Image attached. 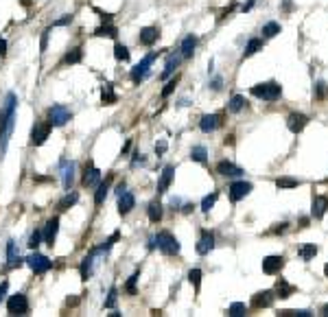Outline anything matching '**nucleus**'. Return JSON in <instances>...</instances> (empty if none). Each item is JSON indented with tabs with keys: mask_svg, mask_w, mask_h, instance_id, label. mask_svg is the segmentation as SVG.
I'll return each mask as SVG.
<instances>
[{
	"mask_svg": "<svg viewBox=\"0 0 328 317\" xmlns=\"http://www.w3.org/2000/svg\"><path fill=\"white\" fill-rule=\"evenodd\" d=\"M190 160H192V162L206 164V162H208V149H206V147H201V145L192 147V149H190Z\"/></svg>",
	"mask_w": 328,
	"mask_h": 317,
	"instance_id": "2f4dec72",
	"label": "nucleus"
},
{
	"mask_svg": "<svg viewBox=\"0 0 328 317\" xmlns=\"http://www.w3.org/2000/svg\"><path fill=\"white\" fill-rule=\"evenodd\" d=\"M217 199H219V193H217V190H214V193H210V195H206V197H204V201H201V210H204L206 215H208V212L214 208Z\"/></svg>",
	"mask_w": 328,
	"mask_h": 317,
	"instance_id": "c9c22d12",
	"label": "nucleus"
},
{
	"mask_svg": "<svg viewBox=\"0 0 328 317\" xmlns=\"http://www.w3.org/2000/svg\"><path fill=\"white\" fill-rule=\"evenodd\" d=\"M280 33V24L278 22H267L265 27H262V35L265 37H276Z\"/></svg>",
	"mask_w": 328,
	"mask_h": 317,
	"instance_id": "79ce46f5",
	"label": "nucleus"
},
{
	"mask_svg": "<svg viewBox=\"0 0 328 317\" xmlns=\"http://www.w3.org/2000/svg\"><path fill=\"white\" fill-rule=\"evenodd\" d=\"M59 173H61V184L64 190H72V182H74V162L72 160H59Z\"/></svg>",
	"mask_w": 328,
	"mask_h": 317,
	"instance_id": "1a4fd4ad",
	"label": "nucleus"
},
{
	"mask_svg": "<svg viewBox=\"0 0 328 317\" xmlns=\"http://www.w3.org/2000/svg\"><path fill=\"white\" fill-rule=\"evenodd\" d=\"M326 97H328V85H326V81H317V85H315V99L324 101Z\"/></svg>",
	"mask_w": 328,
	"mask_h": 317,
	"instance_id": "37998d69",
	"label": "nucleus"
},
{
	"mask_svg": "<svg viewBox=\"0 0 328 317\" xmlns=\"http://www.w3.org/2000/svg\"><path fill=\"white\" fill-rule=\"evenodd\" d=\"M324 273H326V278H328V263H326V267H324Z\"/></svg>",
	"mask_w": 328,
	"mask_h": 317,
	"instance_id": "338daca9",
	"label": "nucleus"
},
{
	"mask_svg": "<svg viewBox=\"0 0 328 317\" xmlns=\"http://www.w3.org/2000/svg\"><path fill=\"white\" fill-rule=\"evenodd\" d=\"M136 280H138V271H136L134 276L127 280V284H125V291H127V293H131V295L136 293Z\"/></svg>",
	"mask_w": 328,
	"mask_h": 317,
	"instance_id": "3c124183",
	"label": "nucleus"
},
{
	"mask_svg": "<svg viewBox=\"0 0 328 317\" xmlns=\"http://www.w3.org/2000/svg\"><path fill=\"white\" fill-rule=\"evenodd\" d=\"M26 265L31 267V271L35 273V276H44V273L48 271V269L52 267V260L48 258V256L44 254H37V251H33V254L26 258Z\"/></svg>",
	"mask_w": 328,
	"mask_h": 317,
	"instance_id": "423d86ee",
	"label": "nucleus"
},
{
	"mask_svg": "<svg viewBox=\"0 0 328 317\" xmlns=\"http://www.w3.org/2000/svg\"><path fill=\"white\" fill-rule=\"evenodd\" d=\"M217 173L223 177H241L243 175V168L236 167V164H232L230 160H221V162L217 164Z\"/></svg>",
	"mask_w": 328,
	"mask_h": 317,
	"instance_id": "aec40b11",
	"label": "nucleus"
},
{
	"mask_svg": "<svg viewBox=\"0 0 328 317\" xmlns=\"http://www.w3.org/2000/svg\"><path fill=\"white\" fill-rule=\"evenodd\" d=\"M306 125H309V116L300 114V112H293V114L287 116V127H289V132L300 133L302 129L306 127Z\"/></svg>",
	"mask_w": 328,
	"mask_h": 317,
	"instance_id": "f3484780",
	"label": "nucleus"
},
{
	"mask_svg": "<svg viewBox=\"0 0 328 317\" xmlns=\"http://www.w3.org/2000/svg\"><path fill=\"white\" fill-rule=\"evenodd\" d=\"M221 125H223V116L221 114H206V116H201V120H199V129L204 133L214 132V129H219Z\"/></svg>",
	"mask_w": 328,
	"mask_h": 317,
	"instance_id": "2eb2a0df",
	"label": "nucleus"
},
{
	"mask_svg": "<svg viewBox=\"0 0 328 317\" xmlns=\"http://www.w3.org/2000/svg\"><path fill=\"white\" fill-rule=\"evenodd\" d=\"M112 173H109L105 180H101L99 182V186H96V193H94V206H101V203L105 201V197H107V193H109V186H112Z\"/></svg>",
	"mask_w": 328,
	"mask_h": 317,
	"instance_id": "412c9836",
	"label": "nucleus"
},
{
	"mask_svg": "<svg viewBox=\"0 0 328 317\" xmlns=\"http://www.w3.org/2000/svg\"><path fill=\"white\" fill-rule=\"evenodd\" d=\"M252 188L254 186L249 184V182H232L230 184V188H227V195H230V201H241V199H245L249 193H252Z\"/></svg>",
	"mask_w": 328,
	"mask_h": 317,
	"instance_id": "9b49d317",
	"label": "nucleus"
},
{
	"mask_svg": "<svg viewBox=\"0 0 328 317\" xmlns=\"http://www.w3.org/2000/svg\"><path fill=\"white\" fill-rule=\"evenodd\" d=\"M70 118H72V114H70V110L66 105L48 107V123H51V127H64Z\"/></svg>",
	"mask_w": 328,
	"mask_h": 317,
	"instance_id": "6e6552de",
	"label": "nucleus"
},
{
	"mask_svg": "<svg viewBox=\"0 0 328 317\" xmlns=\"http://www.w3.org/2000/svg\"><path fill=\"white\" fill-rule=\"evenodd\" d=\"M116 302H118V289H116V284H112L107 298H105V308H116Z\"/></svg>",
	"mask_w": 328,
	"mask_h": 317,
	"instance_id": "58836bf2",
	"label": "nucleus"
},
{
	"mask_svg": "<svg viewBox=\"0 0 328 317\" xmlns=\"http://www.w3.org/2000/svg\"><path fill=\"white\" fill-rule=\"evenodd\" d=\"M315 254H317V247H315V245H311V243H309V245H304V247H302V250H300V256H302V260H311Z\"/></svg>",
	"mask_w": 328,
	"mask_h": 317,
	"instance_id": "a18cd8bd",
	"label": "nucleus"
},
{
	"mask_svg": "<svg viewBox=\"0 0 328 317\" xmlns=\"http://www.w3.org/2000/svg\"><path fill=\"white\" fill-rule=\"evenodd\" d=\"M48 136H51V123H35L31 129V145L42 147L48 140Z\"/></svg>",
	"mask_w": 328,
	"mask_h": 317,
	"instance_id": "9d476101",
	"label": "nucleus"
},
{
	"mask_svg": "<svg viewBox=\"0 0 328 317\" xmlns=\"http://www.w3.org/2000/svg\"><path fill=\"white\" fill-rule=\"evenodd\" d=\"M245 313H247V306H245L243 302H234L227 308V315L230 317H241V315H245Z\"/></svg>",
	"mask_w": 328,
	"mask_h": 317,
	"instance_id": "a19ab883",
	"label": "nucleus"
},
{
	"mask_svg": "<svg viewBox=\"0 0 328 317\" xmlns=\"http://www.w3.org/2000/svg\"><path fill=\"white\" fill-rule=\"evenodd\" d=\"M195 250L199 256H206L214 250V234L210 232V230H201L199 232V241H197Z\"/></svg>",
	"mask_w": 328,
	"mask_h": 317,
	"instance_id": "f8f14e48",
	"label": "nucleus"
},
{
	"mask_svg": "<svg viewBox=\"0 0 328 317\" xmlns=\"http://www.w3.org/2000/svg\"><path fill=\"white\" fill-rule=\"evenodd\" d=\"M157 37H160V31H157L155 27H144V29H140L138 42L142 46H153L157 42Z\"/></svg>",
	"mask_w": 328,
	"mask_h": 317,
	"instance_id": "4be33fe9",
	"label": "nucleus"
},
{
	"mask_svg": "<svg viewBox=\"0 0 328 317\" xmlns=\"http://www.w3.org/2000/svg\"><path fill=\"white\" fill-rule=\"evenodd\" d=\"M20 2H22V5H24V7H29V5H31L29 0H20Z\"/></svg>",
	"mask_w": 328,
	"mask_h": 317,
	"instance_id": "69168bd1",
	"label": "nucleus"
},
{
	"mask_svg": "<svg viewBox=\"0 0 328 317\" xmlns=\"http://www.w3.org/2000/svg\"><path fill=\"white\" fill-rule=\"evenodd\" d=\"M282 267H284L282 256H267V258H262V271H265L267 276H276V273H280V269Z\"/></svg>",
	"mask_w": 328,
	"mask_h": 317,
	"instance_id": "dca6fc26",
	"label": "nucleus"
},
{
	"mask_svg": "<svg viewBox=\"0 0 328 317\" xmlns=\"http://www.w3.org/2000/svg\"><path fill=\"white\" fill-rule=\"evenodd\" d=\"M118 238H121V232H118V230H116V232H114V234H112V236H109V238H107V241H105V243H103V245H101V247H103V251H105V254H107V251H109V250H112V247H114V243H116V241H118Z\"/></svg>",
	"mask_w": 328,
	"mask_h": 317,
	"instance_id": "09e8293b",
	"label": "nucleus"
},
{
	"mask_svg": "<svg viewBox=\"0 0 328 317\" xmlns=\"http://www.w3.org/2000/svg\"><path fill=\"white\" fill-rule=\"evenodd\" d=\"M81 59H83V49H81V46H77V49H72L70 53H66V57L61 59V64H64V66H66V64H70V66H72V64H79Z\"/></svg>",
	"mask_w": 328,
	"mask_h": 317,
	"instance_id": "72a5a7b5",
	"label": "nucleus"
},
{
	"mask_svg": "<svg viewBox=\"0 0 328 317\" xmlns=\"http://www.w3.org/2000/svg\"><path fill=\"white\" fill-rule=\"evenodd\" d=\"M48 33H51V29H46V31L42 33V42H39V53H46V49H48Z\"/></svg>",
	"mask_w": 328,
	"mask_h": 317,
	"instance_id": "603ef678",
	"label": "nucleus"
},
{
	"mask_svg": "<svg viewBox=\"0 0 328 317\" xmlns=\"http://www.w3.org/2000/svg\"><path fill=\"white\" fill-rule=\"evenodd\" d=\"M39 243H42V230H35V232L31 234V238H29V247L31 250H37Z\"/></svg>",
	"mask_w": 328,
	"mask_h": 317,
	"instance_id": "de8ad7c7",
	"label": "nucleus"
},
{
	"mask_svg": "<svg viewBox=\"0 0 328 317\" xmlns=\"http://www.w3.org/2000/svg\"><path fill=\"white\" fill-rule=\"evenodd\" d=\"M177 81H179V77H173L171 81H166V85L162 88V99H166V97H171V94H173V90H175V85H177Z\"/></svg>",
	"mask_w": 328,
	"mask_h": 317,
	"instance_id": "49530a36",
	"label": "nucleus"
},
{
	"mask_svg": "<svg viewBox=\"0 0 328 317\" xmlns=\"http://www.w3.org/2000/svg\"><path fill=\"white\" fill-rule=\"evenodd\" d=\"M225 145H234V136H227L225 138Z\"/></svg>",
	"mask_w": 328,
	"mask_h": 317,
	"instance_id": "e2e57ef3",
	"label": "nucleus"
},
{
	"mask_svg": "<svg viewBox=\"0 0 328 317\" xmlns=\"http://www.w3.org/2000/svg\"><path fill=\"white\" fill-rule=\"evenodd\" d=\"M57 232H59V217H52V219L46 221V225H44V230H42V238L48 247L55 245Z\"/></svg>",
	"mask_w": 328,
	"mask_h": 317,
	"instance_id": "ddd939ff",
	"label": "nucleus"
},
{
	"mask_svg": "<svg viewBox=\"0 0 328 317\" xmlns=\"http://www.w3.org/2000/svg\"><path fill=\"white\" fill-rule=\"evenodd\" d=\"M144 162H147V158H144V155L142 153H134V158H131V167H138V164H144Z\"/></svg>",
	"mask_w": 328,
	"mask_h": 317,
	"instance_id": "5fc2aeb1",
	"label": "nucleus"
},
{
	"mask_svg": "<svg viewBox=\"0 0 328 317\" xmlns=\"http://www.w3.org/2000/svg\"><path fill=\"white\" fill-rule=\"evenodd\" d=\"M182 59H184V57H182V53H171L169 57H166V66H164V70L160 72V79H162V81H166V79H169V77L173 75V72L179 68Z\"/></svg>",
	"mask_w": 328,
	"mask_h": 317,
	"instance_id": "a211bd4d",
	"label": "nucleus"
},
{
	"mask_svg": "<svg viewBox=\"0 0 328 317\" xmlns=\"http://www.w3.org/2000/svg\"><path fill=\"white\" fill-rule=\"evenodd\" d=\"M7 55V40H0V57Z\"/></svg>",
	"mask_w": 328,
	"mask_h": 317,
	"instance_id": "bf43d9fd",
	"label": "nucleus"
},
{
	"mask_svg": "<svg viewBox=\"0 0 328 317\" xmlns=\"http://www.w3.org/2000/svg\"><path fill=\"white\" fill-rule=\"evenodd\" d=\"M155 57H157V53H149L147 57L142 59V62H138L134 68H131V72H129V79L134 81L136 85H138L140 81H144V77L149 75V68H151V64L155 62Z\"/></svg>",
	"mask_w": 328,
	"mask_h": 317,
	"instance_id": "39448f33",
	"label": "nucleus"
},
{
	"mask_svg": "<svg viewBox=\"0 0 328 317\" xmlns=\"http://www.w3.org/2000/svg\"><path fill=\"white\" fill-rule=\"evenodd\" d=\"M79 201V193H70V190H66V195L59 199V203H57V208H59V212H66V210H70V208L74 206V203Z\"/></svg>",
	"mask_w": 328,
	"mask_h": 317,
	"instance_id": "cd10ccee",
	"label": "nucleus"
},
{
	"mask_svg": "<svg viewBox=\"0 0 328 317\" xmlns=\"http://www.w3.org/2000/svg\"><path fill=\"white\" fill-rule=\"evenodd\" d=\"M221 83H223V79H221V77H214V79H212V83H210V85H212V90H221Z\"/></svg>",
	"mask_w": 328,
	"mask_h": 317,
	"instance_id": "13d9d810",
	"label": "nucleus"
},
{
	"mask_svg": "<svg viewBox=\"0 0 328 317\" xmlns=\"http://www.w3.org/2000/svg\"><path fill=\"white\" fill-rule=\"evenodd\" d=\"M166 149H169V142H166V140L155 142V153H157V155H164V153H166Z\"/></svg>",
	"mask_w": 328,
	"mask_h": 317,
	"instance_id": "864d4df0",
	"label": "nucleus"
},
{
	"mask_svg": "<svg viewBox=\"0 0 328 317\" xmlns=\"http://www.w3.org/2000/svg\"><path fill=\"white\" fill-rule=\"evenodd\" d=\"M276 186L278 188H295V186H300V180H295V177H278Z\"/></svg>",
	"mask_w": 328,
	"mask_h": 317,
	"instance_id": "4c0bfd02",
	"label": "nucleus"
},
{
	"mask_svg": "<svg viewBox=\"0 0 328 317\" xmlns=\"http://www.w3.org/2000/svg\"><path fill=\"white\" fill-rule=\"evenodd\" d=\"M101 101L105 103V105H114V103L118 101L116 92H114V85L112 83H105L103 90H101Z\"/></svg>",
	"mask_w": 328,
	"mask_h": 317,
	"instance_id": "c756f323",
	"label": "nucleus"
},
{
	"mask_svg": "<svg viewBox=\"0 0 328 317\" xmlns=\"http://www.w3.org/2000/svg\"><path fill=\"white\" fill-rule=\"evenodd\" d=\"M129 147H131V140H127V142H125V147H122V155H127V151H129Z\"/></svg>",
	"mask_w": 328,
	"mask_h": 317,
	"instance_id": "680f3d73",
	"label": "nucleus"
},
{
	"mask_svg": "<svg viewBox=\"0 0 328 317\" xmlns=\"http://www.w3.org/2000/svg\"><path fill=\"white\" fill-rule=\"evenodd\" d=\"M72 20H74V16H72V14H66L64 18L55 20V22H52V27H68V24L72 22Z\"/></svg>",
	"mask_w": 328,
	"mask_h": 317,
	"instance_id": "8fccbe9b",
	"label": "nucleus"
},
{
	"mask_svg": "<svg viewBox=\"0 0 328 317\" xmlns=\"http://www.w3.org/2000/svg\"><path fill=\"white\" fill-rule=\"evenodd\" d=\"M153 238H155V247L162 251V254H166V256H177L179 250H182L179 241H177V238H175L171 232H166V230L157 232Z\"/></svg>",
	"mask_w": 328,
	"mask_h": 317,
	"instance_id": "f03ea898",
	"label": "nucleus"
},
{
	"mask_svg": "<svg viewBox=\"0 0 328 317\" xmlns=\"http://www.w3.org/2000/svg\"><path fill=\"white\" fill-rule=\"evenodd\" d=\"M175 177V167H164V171H162L160 180H157V195H164L166 190H169L171 182H173Z\"/></svg>",
	"mask_w": 328,
	"mask_h": 317,
	"instance_id": "5701e85b",
	"label": "nucleus"
},
{
	"mask_svg": "<svg viewBox=\"0 0 328 317\" xmlns=\"http://www.w3.org/2000/svg\"><path fill=\"white\" fill-rule=\"evenodd\" d=\"M245 97H241V94H234V97L230 99V103H227V112H232V114H239L241 110H245Z\"/></svg>",
	"mask_w": 328,
	"mask_h": 317,
	"instance_id": "473e14b6",
	"label": "nucleus"
},
{
	"mask_svg": "<svg viewBox=\"0 0 328 317\" xmlns=\"http://www.w3.org/2000/svg\"><path fill=\"white\" fill-rule=\"evenodd\" d=\"M94 35H96V37H112V40H114V37L118 35V29L114 27L112 22H103V24H101V27L94 31Z\"/></svg>",
	"mask_w": 328,
	"mask_h": 317,
	"instance_id": "c85d7f7f",
	"label": "nucleus"
},
{
	"mask_svg": "<svg viewBox=\"0 0 328 317\" xmlns=\"http://www.w3.org/2000/svg\"><path fill=\"white\" fill-rule=\"evenodd\" d=\"M328 210V197H313V208H311V215L315 219H322Z\"/></svg>",
	"mask_w": 328,
	"mask_h": 317,
	"instance_id": "bb28decb",
	"label": "nucleus"
},
{
	"mask_svg": "<svg viewBox=\"0 0 328 317\" xmlns=\"http://www.w3.org/2000/svg\"><path fill=\"white\" fill-rule=\"evenodd\" d=\"M201 276H204L201 269H190V271H188V280H190V284L195 286L197 293H199V286H201Z\"/></svg>",
	"mask_w": 328,
	"mask_h": 317,
	"instance_id": "ea45409f",
	"label": "nucleus"
},
{
	"mask_svg": "<svg viewBox=\"0 0 328 317\" xmlns=\"http://www.w3.org/2000/svg\"><path fill=\"white\" fill-rule=\"evenodd\" d=\"M276 298H280V300H287V298H291L293 293H295V286L293 284H289L284 278H280L278 282H276Z\"/></svg>",
	"mask_w": 328,
	"mask_h": 317,
	"instance_id": "a878e982",
	"label": "nucleus"
},
{
	"mask_svg": "<svg viewBox=\"0 0 328 317\" xmlns=\"http://www.w3.org/2000/svg\"><path fill=\"white\" fill-rule=\"evenodd\" d=\"M249 94L256 99H262V101H278L280 94H282V85L276 83V81H269V83H258L249 90Z\"/></svg>",
	"mask_w": 328,
	"mask_h": 317,
	"instance_id": "7ed1b4c3",
	"label": "nucleus"
},
{
	"mask_svg": "<svg viewBox=\"0 0 328 317\" xmlns=\"http://www.w3.org/2000/svg\"><path fill=\"white\" fill-rule=\"evenodd\" d=\"M134 206H136V197H134V193H129V190H125L122 195H118V215H129L131 210H134Z\"/></svg>",
	"mask_w": 328,
	"mask_h": 317,
	"instance_id": "6ab92c4d",
	"label": "nucleus"
},
{
	"mask_svg": "<svg viewBox=\"0 0 328 317\" xmlns=\"http://www.w3.org/2000/svg\"><path fill=\"white\" fill-rule=\"evenodd\" d=\"M322 313H324V315H326V317H328V304H326V306H324V308H322Z\"/></svg>",
	"mask_w": 328,
	"mask_h": 317,
	"instance_id": "0e129e2a",
	"label": "nucleus"
},
{
	"mask_svg": "<svg viewBox=\"0 0 328 317\" xmlns=\"http://www.w3.org/2000/svg\"><path fill=\"white\" fill-rule=\"evenodd\" d=\"M274 291H258L256 295L252 298V306L254 308H265V306H271V302H274Z\"/></svg>",
	"mask_w": 328,
	"mask_h": 317,
	"instance_id": "b1692460",
	"label": "nucleus"
},
{
	"mask_svg": "<svg viewBox=\"0 0 328 317\" xmlns=\"http://www.w3.org/2000/svg\"><path fill=\"white\" fill-rule=\"evenodd\" d=\"M278 315L280 317H311L313 313L306 311V308H302V311H280Z\"/></svg>",
	"mask_w": 328,
	"mask_h": 317,
	"instance_id": "c03bdc74",
	"label": "nucleus"
},
{
	"mask_svg": "<svg viewBox=\"0 0 328 317\" xmlns=\"http://www.w3.org/2000/svg\"><path fill=\"white\" fill-rule=\"evenodd\" d=\"M7 289H9V282H0V304L4 302V298H7Z\"/></svg>",
	"mask_w": 328,
	"mask_h": 317,
	"instance_id": "6e6d98bb",
	"label": "nucleus"
},
{
	"mask_svg": "<svg viewBox=\"0 0 328 317\" xmlns=\"http://www.w3.org/2000/svg\"><path fill=\"white\" fill-rule=\"evenodd\" d=\"M258 50H262V40L252 37V40L247 42V46H245V50H243V57H252V55L258 53Z\"/></svg>",
	"mask_w": 328,
	"mask_h": 317,
	"instance_id": "f704fd0d",
	"label": "nucleus"
},
{
	"mask_svg": "<svg viewBox=\"0 0 328 317\" xmlns=\"http://www.w3.org/2000/svg\"><path fill=\"white\" fill-rule=\"evenodd\" d=\"M125 190H127L125 182H121V184H118V186H116V190H114V193H116V195H122V193H125Z\"/></svg>",
	"mask_w": 328,
	"mask_h": 317,
	"instance_id": "052dcab7",
	"label": "nucleus"
},
{
	"mask_svg": "<svg viewBox=\"0 0 328 317\" xmlns=\"http://www.w3.org/2000/svg\"><path fill=\"white\" fill-rule=\"evenodd\" d=\"M7 311H9V315H29V298L24 293L9 295Z\"/></svg>",
	"mask_w": 328,
	"mask_h": 317,
	"instance_id": "0eeeda50",
	"label": "nucleus"
},
{
	"mask_svg": "<svg viewBox=\"0 0 328 317\" xmlns=\"http://www.w3.org/2000/svg\"><path fill=\"white\" fill-rule=\"evenodd\" d=\"M16 107H17L16 92H7V97H4V107H2V112H0V160L7 153L9 140H11L13 127H16Z\"/></svg>",
	"mask_w": 328,
	"mask_h": 317,
	"instance_id": "f257e3e1",
	"label": "nucleus"
},
{
	"mask_svg": "<svg viewBox=\"0 0 328 317\" xmlns=\"http://www.w3.org/2000/svg\"><path fill=\"white\" fill-rule=\"evenodd\" d=\"M147 215H149V221L151 223H157V221L162 219V215H164V210H162V203L160 201H151L147 208Z\"/></svg>",
	"mask_w": 328,
	"mask_h": 317,
	"instance_id": "7c9ffc66",
	"label": "nucleus"
},
{
	"mask_svg": "<svg viewBox=\"0 0 328 317\" xmlns=\"http://www.w3.org/2000/svg\"><path fill=\"white\" fill-rule=\"evenodd\" d=\"M101 180H103V177H101V171H99V168L94 167V162H87V164H86V173H83L81 184L86 186V188H96Z\"/></svg>",
	"mask_w": 328,
	"mask_h": 317,
	"instance_id": "4468645a",
	"label": "nucleus"
},
{
	"mask_svg": "<svg viewBox=\"0 0 328 317\" xmlns=\"http://www.w3.org/2000/svg\"><path fill=\"white\" fill-rule=\"evenodd\" d=\"M105 251H103V247H94V250H90L87 251V256H83V260H81V265H79V273H81V280H90L92 278V273H94V263H96V258L99 256H103Z\"/></svg>",
	"mask_w": 328,
	"mask_h": 317,
	"instance_id": "20e7f679",
	"label": "nucleus"
},
{
	"mask_svg": "<svg viewBox=\"0 0 328 317\" xmlns=\"http://www.w3.org/2000/svg\"><path fill=\"white\" fill-rule=\"evenodd\" d=\"M114 57H116L118 62H129L131 53H129V49H127L125 44H116L114 46Z\"/></svg>",
	"mask_w": 328,
	"mask_h": 317,
	"instance_id": "e433bc0d",
	"label": "nucleus"
},
{
	"mask_svg": "<svg viewBox=\"0 0 328 317\" xmlns=\"http://www.w3.org/2000/svg\"><path fill=\"white\" fill-rule=\"evenodd\" d=\"M94 11L101 16V20H103V22H112V14H105V11H101V9H94Z\"/></svg>",
	"mask_w": 328,
	"mask_h": 317,
	"instance_id": "4d7b16f0",
	"label": "nucleus"
},
{
	"mask_svg": "<svg viewBox=\"0 0 328 317\" xmlns=\"http://www.w3.org/2000/svg\"><path fill=\"white\" fill-rule=\"evenodd\" d=\"M195 49H197V37H195V35H186V37L182 40L179 53H182V57H184V59H190V57H192V53H195Z\"/></svg>",
	"mask_w": 328,
	"mask_h": 317,
	"instance_id": "393cba45",
	"label": "nucleus"
}]
</instances>
